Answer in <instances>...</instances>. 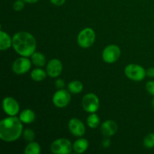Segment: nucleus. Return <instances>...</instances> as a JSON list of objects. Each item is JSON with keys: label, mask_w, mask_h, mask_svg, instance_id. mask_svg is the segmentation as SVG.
<instances>
[{"label": "nucleus", "mask_w": 154, "mask_h": 154, "mask_svg": "<svg viewBox=\"0 0 154 154\" xmlns=\"http://www.w3.org/2000/svg\"><path fill=\"white\" fill-rule=\"evenodd\" d=\"M23 132L22 122L15 116L3 119L0 123V138L6 142H12L20 137Z\"/></svg>", "instance_id": "nucleus-1"}, {"label": "nucleus", "mask_w": 154, "mask_h": 154, "mask_svg": "<svg viewBox=\"0 0 154 154\" xmlns=\"http://www.w3.org/2000/svg\"><path fill=\"white\" fill-rule=\"evenodd\" d=\"M36 40L32 35L26 32L16 33L12 38L14 51L22 57H29L35 52Z\"/></svg>", "instance_id": "nucleus-2"}, {"label": "nucleus", "mask_w": 154, "mask_h": 154, "mask_svg": "<svg viewBox=\"0 0 154 154\" xmlns=\"http://www.w3.org/2000/svg\"><path fill=\"white\" fill-rule=\"evenodd\" d=\"M125 75L134 81H141L146 76V71L142 66L136 64H129L125 68Z\"/></svg>", "instance_id": "nucleus-3"}, {"label": "nucleus", "mask_w": 154, "mask_h": 154, "mask_svg": "<svg viewBox=\"0 0 154 154\" xmlns=\"http://www.w3.org/2000/svg\"><path fill=\"white\" fill-rule=\"evenodd\" d=\"M73 145L66 138H59L51 144V150L56 154H69L72 152Z\"/></svg>", "instance_id": "nucleus-4"}, {"label": "nucleus", "mask_w": 154, "mask_h": 154, "mask_svg": "<svg viewBox=\"0 0 154 154\" xmlns=\"http://www.w3.org/2000/svg\"><path fill=\"white\" fill-rule=\"evenodd\" d=\"M96 39L94 30L90 28H86L81 31L78 37V43L82 48H88L93 45Z\"/></svg>", "instance_id": "nucleus-5"}, {"label": "nucleus", "mask_w": 154, "mask_h": 154, "mask_svg": "<svg viewBox=\"0 0 154 154\" xmlns=\"http://www.w3.org/2000/svg\"><path fill=\"white\" fill-rule=\"evenodd\" d=\"M82 106L87 112L90 114L96 112L99 108V98L94 93H87L83 97Z\"/></svg>", "instance_id": "nucleus-6"}, {"label": "nucleus", "mask_w": 154, "mask_h": 154, "mask_svg": "<svg viewBox=\"0 0 154 154\" xmlns=\"http://www.w3.org/2000/svg\"><path fill=\"white\" fill-rule=\"evenodd\" d=\"M120 49L114 45H108L102 52V59L107 63H113L117 61L120 57Z\"/></svg>", "instance_id": "nucleus-7"}, {"label": "nucleus", "mask_w": 154, "mask_h": 154, "mask_svg": "<svg viewBox=\"0 0 154 154\" xmlns=\"http://www.w3.org/2000/svg\"><path fill=\"white\" fill-rule=\"evenodd\" d=\"M71 101V95L69 91L61 89L56 92L53 96V103L57 108H63L67 106Z\"/></svg>", "instance_id": "nucleus-8"}, {"label": "nucleus", "mask_w": 154, "mask_h": 154, "mask_svg": "<svg viewBox=\"0 0 154 154\" xmlns=\"http://www.w3.org/2000/svg\"><path fill=\"white\" fill-rule=\"evenodd\" d=\"M31 68V62L28 58L23 57L14 61L12 66V70L17 75L26 73Z\"/></svg>", "instance_id": "nucleus-9"}, {"label": "nucleus", "mask_w": 154, "mask_h": 154, "mask_svg": "<svg viewBox=\"0 0 154 154\" xmlns=\"http://www.w3.org/2000/svg\"><path fill=\"white\" fill-rule=\"evenodd\" d=\"M3 110L9 116H15L20 111L18 102L12 97H5L2 102Z\"/></svg>", "instance_id": "nucleus-10"}, {"label": "nucleus", "mask_w": 154, "mask_h": 154, "mask_svg": "<svg viewBox=\"0 0 154 154\" xmlns=\"http://www.w3.org/2000/svg\"><path fill=\"white\" fill-rule=\"evenodd\" d=\"M63 71V64L57 59H53L48 62L47 65V73L51 78L60 76Z\"/></svg>", "instance_id": "nucleus-11"}, {"label": "nucleus", "mask_w": 154, "mask_h": 154, "mask_svg": "<svg viewBox=\"0 0 154 154\" xmlns=\"http://www.w3.org/2000/svg\"><path fill=\"white\" fill-rule=\"evenodd\" d=\"M69 129L71 133L76 137H81L85 133L84 124L77 118H72L69 120Z\"/></svg>", "instance_id": "nucleus-12"}, {"label": "nucleus", "mask_w": 154, "mask_h": 154, "mask_svg": "<svg viewBox=\"0 0 154 154\" xmlns=\"http://www.w3.org/2000/svg\"><path fill=\"white\" fill-rule=\"evenodd\" d=\"M117 131V125L113 120H107L101 126V132L105 137H111L114 135Z\"/></svg>", "instance_id": "nucleus-13"}, {"label": "nucleus", "mask_w": 154, "mask_h": 154, "mask_svg": "<svg viewBox=\"0 0 154 154\" xmlns=\"http://www.w3.org/2000/svg\"><path fill=\"white\" fill-rule=\"evenodd\" d=\"M89 142L85 138H79L73 144V150L77 153H82L87 150Z\"/></svg>", "instance_id": "nucleus-14"}, {"label": "nucleus", "mask_w": 154, "mask_h": 154, "mask_svg": "<svg viewBox=\"0 0 154 154\" xmlns=\"http://www.w3.org/2000/svg\"><path fill=\"white\" fill-rule=\"evenodd\" d=\"M12 45V39L5 32L0 31V50L5 51L11 48Z\"/></svg>", "instance_id": "nucleus-15"}, {"label": "nucleus", "mask_w": 154, "mask_h": 154, "mask_svg": "<svg viewBox=\"0 0 154 154\" xmlns=\"http://www.w3.org/2000/svg\"><path fill=\"white\" fill-rule=\"evenodd\" d=\"M19 118L22 123H31L35 120V114L32 110L25 109L20 113Z\"/></svg>", "instance_id": "nucleus-16"}, {"label": "nucleus", "mask_w": 154, "mask_h": 154, "mask_svg": "<svg viewBox=\"0 0 154 154\" xmlns=\"http://www.w3.org/2000/svg\"><path fill=\"white\" fill-rule=\"evenodd\" d=\"M31 59L33 64L38 67H43L46 64V58L42 53L35 52L31 56Z\"/></svg>", "instance_id": "nucleus-17"}, {"label": "nucleus", "mask_w": 154, "mask_h": 154, "mask_svg": "<svg viewBox=\"0 0 154 154\" xmlns=\"http://www.w3.org/2000/svg\"><path fill=\"white\" fill-rule=\"evenodd\" d=\"M83 84L79 81H73L70 82L68 85V89L69 92L73 94H78L83 90Z\"/></svg>", "instance_id": "nucleus-18"}, {"label": "nucleus", "mask_w": 154, "mask_h": 154, "mask_svg": "<svg viewBox=\"0 0 154 154\" xmlns=\"http://www.w3.org/2000/svg\"><path fill=\"white\" fill-rule=\"evenodd\" d=\"M47 74L48 73H46L42 69H35L34 70L32 71L31 78L33 81L39 82V81H43L46 78Z\"/></svg>", "instance_id": "nucleus-19"}, {"label": "nucleus", "mask_w": 154, "mask_h": 154, "mask_svg": "<svg viewBox=\"0 0 154 154\" xmlns=\"http://www.w3.org/2000/svg\"><path fill=\"white\" fill-rule=\"evenodd\" d=\"M41 152V147L37 142L31 141L26 147V154H39Z\"/></svg>", "instance_id": "nucleus-20"}, {"label": "nucleus", "mask_w": 154, "mask_h": 154, "mask_svg": "<svg viewBox=\"0 0 154 154\" xmlns=\"http://www.w3.org/2000/svg\"><path fill=\"white\" fill-rule=\"evenodd\" d=\"M87 125L89 127L92 128V129H95L97 127L100 123V119H99V116L95 113H92L90 116L88 117L87 120Z\"/></svg>", "instance_id": "nucleus-21"}, {"label": "nucleus", "mask_w": 154, "mask_h": 154, "mask_svg": "<svg viewBox=\"0 0 154 154\" xmlns=\"http://www.w3.org/2000/svg\"><path fill=\"white\" fill-rule=\"evenodd\" d=\"M144 146L147 149H151L154 147V133H150L144 138L143 141Z\"/></svg>", "instance_id": "nucleus-22"}, {"label": "nucleus", "mask_w": 154, "mask_h": 154, "mask_svg": "<svg viewBox=\"0 0 154 154\" xmlns=\"http://www.w3.org/2000/svg\"><path fill=\"white\" fill-rule=\"evenodd\" d=\"M23 137L24 139L26 141H32L35 138V132L32 129H26V130H24V132H23Z\"/></svg>", "instance_id": "nucleus-23"}, {"label": "nucleus", "mask_w": 154, "mask_h": 154, "mask_svg": "<svg viewBox=\"0 0 154 154\" xmlns=\"http://www.w3.org/2000/svg\"><path fill=\"white\" fill-rule=\"evenodd\" d=\"M24 2L23 0H17L13 5V9L15 11H21L25 6Z\"/></svg>", "instance_id": "nucleus-24"}, {"label": "nucleus", "mask_w": 154, "mask_h": 154, "mask_svg": "<svg viewBox=\"0 0 154 154\" xmlns=\"http://www.w3.org/2000/svg\"><path fill=\"white\" fill-rule=\"evenodd\" d=\"M146 89L150 95L154 96V81L147 82L146 84Z\"/></svg>", "instance_id": "nucleus-25"}, {"label": "nucleus", "mask_w": 154, "mask_h": 154, "mask_svg": "<svg viewBox=\"0 0 154 154\" xmlns=\"http://www.w3.org/2000/svg\"><path fill=\"white\" fill-rule=\"evenodd\" d=\"M55 86H56V87L58 89V90H61V89H63V87H65L64 81L62 79L57 80V81H56V83H55Z\"/></svg>", "instance_id": "nucleus-26"}, {"label": "nucleus", "mask_w": 154, "mask_h": 154, "mask_svg": "<svg viewBox=\"0 0 154 154\" xmlns=\"http://www.w3.org/2000/svg\"><path fill=\"white\" fill-rule=\"evenodd\" d=\"M50 1L53 5L57 6H61L66 2V0H50Z\"/></svg>", "instance_id": "nucleus-27"}, {"label": "nucleus", "mask_w": 154, "mask_h": 154, "mask_svg": "<svg viewBox=\"0 0 154 154\" xmlns=\"http://www.w3.org/2000/svg\"><path fill=\"white\" fill-rule=\"evenodd\" d=\"M146 75L150 78H154V68H149L147 71H146Z\"/></svg>", "instance_id": "nucleus-28"}, {"label": "nucleus", "mask_w": 154, "mask_h": 154, "mask_svg": "<svg viewBox=\"0 0 154 154\" xmlns=\"http://www.w3.org/2000/svg\"><path fill=\"white\" fill-rule=\"evenodd\" d=\"M111 144V141L109 139H105L103 141H102V146H103L105 148H107Z\"/></svg>", "instance_id": "nucleus-29"}, {"label": "nucleus", "mask_w": 154, "mask_h": 154, "mask_svg": "<svg viewBox=\"0 0 154 154\" xmlns=\"http://www.w3.org/2000/svg\"><path fill=\"white\" fill-rule=\"evenodd\" d=\"M25 2H27V3H30V4H33V3H35L37 2L38 0H23Z\"/></svg>", "instance_id": "nucleus-30"}, {"label": "nucleus", "mask_w": 154, "mask_h": 154, "mask_svg": "<svg viewBox=\"0 0 154 154\" xmlns=\"http://www.w3.org/2000/svg\"><path fill=\"white\" fill-rule=\"evenodd\" d=\"M152 105H153V107L154 108V98L153 99V100H152Z\"/></svg>", "instance_id": "nucleus-31"}]
</instances>
